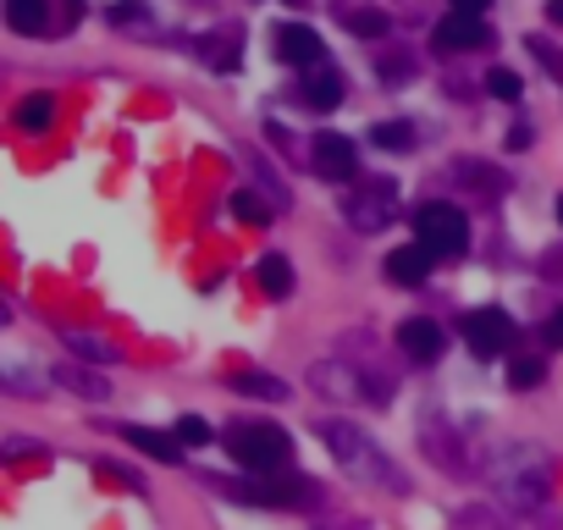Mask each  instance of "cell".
Wrapping results in <instances>:
<instances>
[{
    "label": "cell",
    "instance_id": "obj_1",
    "mask_svg": "<svg viewBox=\"0 0 563 530\" xmlns=\"http://www.w3.org/2000/svg\"><path fill=\"white\" fill-rule=\"evenodd\" d=\"M487 481L498 486V497L509 508H525L536 514L547 503V454L541 448H525V442H503V448L487 454Z\"/></svg>",
    "mask_w": 563,
    "mask_h": 530
},
{
    "label": "cell",
    "instance_id": "obj_2",
    "mask_svg": "<svg viewBox=\"0 0 563 530\" xmlns=\"http://www.w3.org/2000/svg\"><path fill=\"white\" fill-rule=\"evenodd\" d=\"M320 436H327V448H332V459L348 470V475H359L365 486H381V492H409V475L397 470L376 442L354 425V420H327L320 425Z\"/></svg>",
    "mask_w": 563,
    "mask_h": 530
},
{
    "label": "cell",
    "instance_id": "obj_3",
    "mask_svg": "<svg viewBox=\"0 0 563 530\" xmlns=\"http://www.w3.org/2000/svg\"><path fill=\"white\" fill-rule=\"evenodd\" d=\"M221 448L244 465V470H255V475H277V470H287V459H293L287 431L260 425V420H232V425L221 431Z\"/></svg>",
    "mask_w": 563,
    "mask_h": 530
},
{
    "label": "cell",
    "instance_id": "obj_4",
    "mask_svg": "<svg viewBox=\"0 0 563 530\" xmlns=\"http://www.w3.org/2000/svg\"><path fill=\"white\" fill-rule=\"evenodd\" d=\"M309 387H315L320 398H338V403H387V387H381L376 376H365L359 365H348V360H320V365H309Z\"/></svg>",
    "mask_w": 563,
    "mask_h": 530
},
{
    "label": "cell",
    "instance_id": "obj_5",
    "mask_svg": "<svg viewBox=\"0 0 563 530\" xmlns=\"http://www.w3.org/2000/svg\"><path fill=\"white\" fill-rule=\"evenodd\" d=\"M415 238H420V249H431V260H458L469 249V221L458 205H420Z\"/></svg>",
    "mask_w": 563,
    "mask_h": 530
},
{
    "label": "cell",
    "instance_id": "obj_6",
    "mask_svg": "<svg viewBox=\"0 0 563 530\" xmlns=\"http://www.w3.org/2000/svg\"><path fill=\"white\" fill-rule=\"evenodd\" d=\"M392 210H397V183L392 177H365V183H354L348 200H343V216H348L354 232H381L392 221Z\"/></svg>",
    "mask_w": 563,
    "mask_h": 530
},
{
    "label": "cell",
    "instance_id": "obj_7",
    "mask_svg": "<svg viewBox=\"0 0 563 530\" xmlns=\"http://www.w3.org/2000/svg\"><path fill=\"white\" fill-rule=\"evenodd\" d=\"M464 342H469L475 360H503V353L514 348V321L503 310H475L464 321Z\"/></svg>",
    "mask_w": 563,
    "mask_h": 530
},
{
    "label": "cell",
    "instance_id": "obj_8",
    "mask_svg": "<svg viewBox=\"0 0 563 530\" xmlns=\"http://www.w3.org/2000/svg\"><path fill=\"white\" fill-rule=\"evenodd\" d=\"M227 497L237 503H266V508H298V503H315V486L309 481H216Z\"/></svg>",
    "mask_w": 563,
    "mask_h": 530
},
{
    "label": "cell",
    "instance_id": "obj_9",
    "mask_svg": "<svg viewBox=\"0 0 563 530\" xmlns=\"http://www.w3.org/2000/svg\"><path fill=\"white\" fill-rule=\"evenodd\" d=\"M309 166H315V177H327V183H348L354 166H359V149H354L348 133H315Z\"/></svg>",
    "mask_w": 563,
    "mask_h": 530
},
{
    "label": "cell",
    "instance_id": "obj_10",
    "mask_svg": "<svg viewBox=\"0 0 563 530\" xmlns=\"http://www.w3.org/2000/svg\"><path fill=\"white\" fill-rule=\"evenodd\" d=\"M271 39H277V61H287V67H320V56H327V45H320V34L309 23H282Z\"/></svg>",
    "mask_w": 563,
    "mask_h": 530
},
{
    "label": "cell",
    "instance_id": "obj_11",
    "mask_svg": "<svg viewBox=\"0 0 563 530\" xmlns=\"http://www.w3.org/2000/svg\"><path fill=\"white\" fill-rule=\"evenodd\" d=\"M397 348H404L409 360L431 365V360H442L448 337H442V326H437V321H426V315H409L404 326H397Z\"/></svg>",
    "mask_w": 563,
    "mask_h": 530
},
{
    "label": "cell",
    "instance_id": "obj_12",
    "mask_svg": "<svg viewBox=\"0 0 563 530\" xmlns=\"http://www.w3.org/2000/svg\"><path fill=\"white\" fill-rule=\"evenodd\" d=\"M442 50H480V45H492V28H487V17H469V12H453V17H442L437 23V34H431Z\"/></svg>",
    "mask_w": 563,
    "mask_h": 530
},
{
    "label": "cell",
    "instance_id": "obj_13",
    "mask_svg": "<svg viewBox=\"0 0 563 530\" xmlns=\"http://www.w3.org/2000/svg\"><path fill=\"white\" fill-rule=\"evenodd\" d=\"M431 249H420V243H409V249H392L387 260H381V272H387V282H397V288H420L426 277H431Z\"/></svg>",
    "mask_w": 563,
    "mask_h": 530
},
{
    "label": "cell",
    "instance_id": "obj_14",
    "mask_svg": "<svg viewBox=\"0 0 563 530\" xmlns=\"http://www.w3.org/2000/svg\"><path fill=\"white\" fill-rule=\"evenodd\" d=\"M298 100H304L309 111H338V106H343V77H338L332 67H309L304 83H298Z\"/></svg>",
    "mask_w": 563,
    "mask_h": 530
},
{
    "label": "cell",
    "instance_id": "obj_15",
    "mask_svg": "<svg viewBox=\"0 0 563 530\" xmlns=\"http://www.w3.org/2000/svg\"><path fill=\"white\" fill-rule=\"evenodd\" d=\"M122 442H133L138 454H149V459H160V465H178V459H183V442L167 436V431H149V425H122Z\"/></svg>",
    "mask_w": 563,
    "mask_h": 530
},
{
    "label": "cell",
    "instance_id": "obj_16",
    "mask_svg": "<svg viewBox=\"0 0 563 530\" xmlns=\"http://www.w3.org/2000/svg\"><path fill=\"white\" fill-rule=\"evenodd\" d=\"M255 277H260V293H266V299H287V293H293V265H287L282 254H260Z\"/></svg>",
    "mask_w": 563,
    "mask_h": 530
},
{
    "label": "cell",
    "instance_id": "obj_17",
    "mask_svg": "<svg viewBox=\"0 0 563 530\" xmlns=\"http://www.w3.org/2000/svg\"><path fill=\"white\" fill-rule=\"evenodd\" d=\"M7 23L17 34H45L50 28V12H45V0H7Z\"/></svg>",
    "mask_w": 563,
    "mask_h": 530
},
{
    "label": "cell",
    "instance_id": "obj_18",
    "mask_svg": "<svg viewBox=\"0 0 563 530\" xmlns=\"http://www.w3.org/2000/svg\"><path fill=\"white\" fill-rule=\"evenodd\" d=\"M50 122H56V100H50V95H28V100L17 106V128H23V133H45Z\"/></svg>",
    "mask_w": 563,
    "mask_h": 530
},
{
    "label": "cell",
    "instance_id": "obj_19",
    "mask_svg": "<svg viewBox=\"0 0 563 530\" xmlns=\"http://www.w3.org/2000/svg\"><path fill=\"white\" fill-rule=\"evenodd\" d=\"M232 387H237V393H249V398H271V403H282V398H287V382H277V376H266V371H244V376H232Z\"/></svg>",
    "mask_w": 563,
    "mask_h": 530
},
{
    "label": "cell",
    "instance_id": "obj_20",
    "mask_svg": "<svg viewBox=\"0 0 563 530\" xmlns=\"http://www.w3.org/2000/svg\"><path fill=\"white\" fill-rule=\"evenodd\" d=\"M232 216L249 221V227H266V221H271V205H266L255 189H237V194H232Z\"/></svg>",
    "mask_w": 563,
    "mask_h": 530
},
{
    "label": "cell",
    "instance_id": "obj_21",
    "mask_svg": "<svg viewBox=\"0 0 563 530\" xmlns=\"http://www.w3.org/2000/svg\"><path fill=\"white\" fill-rule=\"evenodd\" d=\"M370 144H376V149H415V128H409V122H376V128H370Z\"/></svg>",
    "mask_w": 563,
    "mask_h": 530
},
{
    "label": "cell",
    "instance_id": "obj_22",
    "mask_svg": "<svg viewBox=\"0 0 563 530\" xmlns=\"http://www.w3.org/2000/svg\"><path fill=\"white\" fill-rule=\"evenodd\" d=\"M348 28H354L359 39H387V34H392V17L376 12V7H359V12H348Z\"/></svg>",
    "mask_w": 563,
    "mask_h": 530
},
{
    "label": "cell",
    "instance_id": "obj_23",
    "mask_svg": "<svg viewBox=\"0 0 563 530\" xmlns=\"http://www.w3.org/2000/svg\"><path fill=\"white\" fill-rule=\"evenodd\" d=\"M56 382H61V387H72V393H84V398H111V387H106L100 376L77 371V365H61V371H56Z\"/></svg>",
    "mask_w": 563,
    "mask_h": 530
},
{
    "label": "cell",
    "instance_id": "obj_24",
    "mask_svg": "<svg viewBox=\"0 0 563 530\" xmlns=\"http://www.w3.org/2000/svg\"><path fill=\"white\" fill-rule=\"evenodd\" d=\"M453 530H509L492 508H480V503H469V508H458L453 514Z\"/></svg>",
    "mask_w": 563,
    "mask_h": 530
},
{
    "label": "cell",
    "instance_id": "obj_25",
    "mask_svg": "<svg viewBox=\"0 0 563 530\" xmlns=\"http://www.w3.org/2000/svg\"><path fill=\"white\" fill-rule=\"evenodd\" d=\"M541 382H547V365H541V360H514V365H509V387L525 393V387H541Z\"/></svg>",
    "mask_w": 563,
    "mask_h": 530
},
{
    "label": "cell",
    "instance_id": "obj_26",
    "mask_svg": "<svg viewBox=\"0 0 563 530\" xmlns=\"http://www.w3.org/2000/svg\"><path fill=\"white\" fill-rule=\"evenodd\" d=\"M487 88H492L498 100H519V88H525V83H519V72H509V67H492Z\"/></svg>",
    "mask_w": 563,
    "mask_h": 530
},
{
    "label": "cell",
    "instance_id": "obj_27",
    "mask_svg": "<svg viewBox=\"0 0 563 530\" xmlns=\"http://www.w3.org/2000/svg\"><path fill=\"white\" fill-rule=\"evenodd\" d=\"M178 442H183V448H205V442H210V425H205L199 414H183V420H178Z\"/></svg>",
    "mask_w": 563,
    "mask_h": 530
},
{
    "label": "cell",
    "instance_id": "obj_28",
    "mask_svg": "<svg viewBox=\"0 0 563 530\" xmlns=\"http://www.w3.org/2000/svg\"><path fill=\"white\" fill-rule=\"evenodd\" d=\"M66 342H72L77 353H84V360H117V353H111V342H100V337H84V332H66Z\"/></svg>",
    "mask_w": 563,
    "mask_h": 530
},
{
    "label": "cell",
    "instance_id": "obj_29",
    "mask_svg": "<svg viewBox=\"0 0 563 530\" xmlns=\"http://www.w3.org/2000/svg\"><path fill=\"white\" fill-rule=\"evenodd\" d=\"M525 45H530V56H536V61H541V67H547V72H552L558 83H563V56H558V50H552V45H547L541 34H530Z\"/></svg>",
    "mask_w": 563,
    "mask_h": 530
},
{
    "label": "cell",
    "instance_id": "obj_30",
    "mask_svg": "<svg viewBox=\"0 0 563 530\" xmlns=\"http://www.w3.org/2000/svg\"><path fill=\"white\" fill-rule=\"evenodd\" d=\"M144 0H122V7H111V23H144Z\"/></svg>",
    "mask_w": 563,
    "mask_h": 530
},
{
    "label": "cell",
    "instance_id": "obj_31",
    "mask_svg": "<svg viewBox=\"0 0 563 530\" xmlns=\"http://www.w3.org/2000/svg\"><path fill=\"white\" fill-rule=\"evenodd\" d=\"M530 138H536V128H530V122H514V128H509V149H525Z\"/></svg>",
    "mask_w": 563,
    "mask_h": 530
},
{
    "label": "cell",
    "instance_id": "obj_32",
    "mask_svg": "<svg viewBox=\"0 0 563 530\" xmlns=\"http://www.w3.org/2000/svg\"><path fill=\"white\" fill-rule=\"evenodd\" d=\"M492 0H453V12H469V17H487Z\"/></svg>",
    "mask_w": 563,
    "mask_h": 530
},
{
    "label": "cell",
    "instance_id": "obj_33",
    "mask_svg": "<svg viewBox=\"0 0 563 530\" xmlns=\"http://www.w3.org/2000/svg\"><path fill=\"white\" fill-rule=\"evenodd\" d=\"M547 342H552V348H563V310L547 321Z\"/></svg>",
    "mask_w": 563,
    "mask_h": 530
},
{
    "label": "cell",
    "instance_id": "obj_34",
    "mask_svg": "<svg viewBox=\"0 0 563 530\" xmlns=\"http://www.w3.org/2000/svg\"><path fill=\"white\" fill-rule=\"evenodd\" d=\"M547 17H552V23L563 28V0H552V7H547Z\"/></svg>",
    "mask_w": 563,
    "mask_h": 530
},
{
    "label": "cell",
    "instance_id": "obj_35",
    "mask_svg": "<svg viewBox=\"0 0 563 530\" xmlns=\"http://www.w3.org/2000/svg\"><path fill=\"white\" fill-rule=\"evenodd\" d=\"M558 221H563V194H558Z\"/></svg>",
    "mask_w": 563,
    "mask_h": 530
},
{
    "label": "cell",
    "instance_id": "obj_36",
    "mask_svg": "<svg viewBox=\"0 0 563 530\" xmlns=\"http://www.w3.org/2000/svg\"><path fill=\"white\" fill-rule=\"evenodd\" d=\"M0 326H7V304H0Z\"/></svg>",
    "mask_w": 563,
    "mask_h": 530
}]
</instances>
